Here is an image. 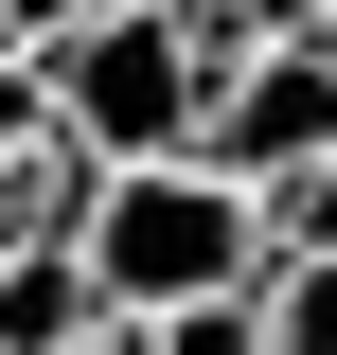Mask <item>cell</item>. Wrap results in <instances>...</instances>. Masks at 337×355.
Masks as SVG:
<instances>
[{"label": "cell", "instance_id": "obj_1", "mask_svg": "<svg viewBox=\"0 0 337 355\" xmlns=\"http://www.w3.org/2000/svg\"><path fill=\"white\" fill-rule=\"evenodd\" d=\"M231 18H142V0H107V18H71L53 53H18L36 71V125L71 142L89 178H142V160H196V107L213 71H231Z\"/></svg>", "mask_w": 337, "mask_h": 355}, {"label": "cell", "instance_id": "obj_2", "mask_svg": "<svg viewBox=\"0 0 337 355\" xmlns=\"http://www.w3.org/2000/svg\"><path fill=\"white\" fill-rule=\"evenodd\" d=\"M71 266H89V302H107V320L249 302L266 214L231 196V178H196V160H142V178H89V196H71Z\"/></svg>", "mask_w": 337, "mask_h": 355}, {"label": "cell", "instance_id": "obj_3", "mask_svg": "<svg viewBox=\"0 0 337 355\" xmlns=\"http://www.w3.org/2000/svg\"><path fill=\"white\" fill-rule=\"evenodd\" d=\"M302 160H337V36L231 53L213 107H196V178H231V196H284Z\"/></svg>", "mask_w": 337, "mask_h": 355}, {"label": "cell", "instance_id": "obj_4", "mask_svg": "<svg viewBox=\"0 0 337 355\" xmlns=\"http://www.w3.org/2000/svg\"><path fill=\"white\" fill-rule=\"evenodd\" d=\"M266 214V266H337V160H302L284 196H249Z\"/></svg>", "mask_w": 337, "mask_h": 355}, {"label": "cell", "instance_id": "obj_5", "mask_svg": "<svg viewBox=\"0 0 337 355\" xmlns=\"http://www.w3.org/2000/svg\"><path fill=\"white\" fill-rule=\"evenodd\" d=\"M142 355H266V320L249 302H178V320H125Z\"/></svg>", "mask_w": 337, "mask_h": 355}, {"label": "cell", "instance_id": "obj_6", "mask_svg": "<svg viewBox=\"0 0 337 355\" xmlns=\"http://www.w3.org/2000/svg\"><path fill=\"white\" fill-rule=\"evenodd\" d=\"M213 18H231L249 53H284V36H337V0H213Z\"/></svg>", "mask_w": 337, "mask_h": 355}, {"label": "cell", "instance_id": "obj_7", "mask_svg": "<svg viewBox=\"0 0 337 355\" xmlns=\"http://www.w3.org/2000/svg\"><path fill=\"white\" fill-rule=\"evenodd\" d=\"M36 142H53V125H36V71L0 53V160H36Z\"/></svg>", "mask_w": 337, "mask_h": 355}]
</instances>
